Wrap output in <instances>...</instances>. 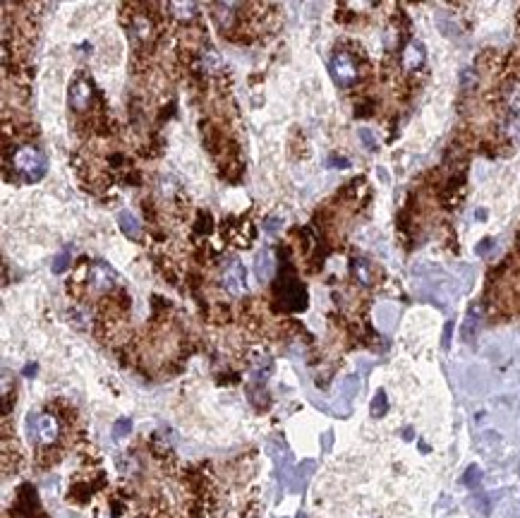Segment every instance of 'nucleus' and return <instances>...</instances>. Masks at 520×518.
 Returning a JSON list of instances; mask_svg holds the SVG:
<instances>
[{"label": "nucleus", "mask_w": 520, "mask_h": 518, "mask_svg": "<svg viewBox=\"0 0 520 518\" xmlns=\"http://www.w3.org/2000/svg\"><path fill=\"white\" fill-rule=\"evenodd\" d=\"M350 271H353V279L358 281L360 285H365V288L374 283V279H376L374 266H371L367 259H353L350 261Z\"/></svg>", "instance_id": "obj_11"}, {"label": "nucleus", "mask_w": 520, "mask_h": 518, "mask_svg": "<svg viewBox=\"0 0 520 518\" xmlns=\"http://www.w3.org/2000/svg\"><path fill=\"white\" fill-rule=\"evenodd\" d=\"M118 226H120L122 235H127L130 240H142V233H144V228H142V224L137 221V216L132 214V211L122 209L120 214H118Z\"/></svg>", "instance_id": "obj_10"}, {"label": "nucleus", "mask_w": 520, "mask_h": 518, "mask_svg": "<svg viewBox=\"0 0 520 518\" xmlns=\"http://www.w3.org/2000/svg\"><path fill=\"white\" fill-rule=\"evenodd\" d=\"M479 482H482V468H479V466H470L468 471H465V475H463V485L470 487V490H475Z\"/></svg>", "instance_id": "obj_25"}, {"label": "nucleus", "mask_w": 520, "mask_h": 518, "mask_svg": "<svg viewBox=\"0 0 520 518\" xmlns=\"http://www.w3.org/2000/svg\"><path fill=\"white\" fill-rule=\"evenodd\" d=\"M331 439H334V434L326 432L324 434V442H321V444H324V451H329V449H331Z\"/></svg>", "instance_id": "obj_37"}, {"label": "nucleus", "mask_w": 520, "mask_h": 518, "mask_svg": "<svg viewBox=\"0 0 520 518\" xmlns=\"http://www.w3.org/2000/svg\"><path fill=\"white\" fill-rule=\"evenodd\" d=\"M202 67H204L206 72H219V70H223V61H221V56L214 51V48H206V51H202Z\"/></svg>", "instance_id": "obj_20"}, {"label": "nucleus", "mask_w": 520, "mask_h": 518, "mask_svg": "<svg viewBox=\"0 0 520 518\" xmlns=\"http://www.w3.org/2000/svg\"><path fill=\"white\" fill-rule=\"evenodd\" d=\"M247 398H250V401L254 403L257 408H261V411H266V408H269V403H271L269 393L261 389V384H250V387H247Z\"/></svg>", "instance_id": "obj_18"}, {"label": "nucleus", "mask_w": 520, "mask_h": 518, "mask_svg": "<svg viewBox=\"0 0 520 518\" xmlns=\"http://www.w3.org/2000/svg\"><path fill=\"white\" fill-rule=\"evenodd\" d=\"M94 490H96V487H94L89 480H77V482H74V485L70 487V492H67V499L84 504V501H89V497L94 495Z\"/></svg>", "instance_id": "obj_15"}, {"label": "nucleus", "mask_w": 520, "mask_h": 518, "mask_svg": "<svg viewBox=\"0 0 520 518\" xmlns=\"http://www.w3.org/2000/svg\"><path fill=\"white\" fill-rule=\"evenodd\" d=\"M36 363H32V365H27V367H24L22 369V374H24V377H34V374H36Z\"/></svg>", "instance_id": "obj_36"}, {"label": "nucleus", "mask_w": 520, "mask_h": 518, "mask_svg": "<svg viewBox=\"0 0 520 518\" xmlns=\"http://www.w3.org/2000/svg\"><path fill=\"white\" fill-rule=\"evenodd\" d=\"M281 276L274 283V295L279 298L281 310L285 312H302L307 310V288L297 281L295 266L288 259V250H281Z\"/></svg>", "instance_id": "obj_1"}, {"label": "nucleus", "mask_w": 520, "mask_h": 518, "mask_svg": "<svg viewBox=\"0 0 520 518\" xmlns=\"http://www.w3.org/2000/svg\"><path fill=\"white\" fill-rule=\"evenodd\" d=\"M297 518H307V516L305 514H297Z\"/></svg>", "instance_id": "obj_40"}, {"label": "nucleus", "mask_w": 520, "mask_h": 518, "mask_svg": "<svg viewBox=\"0 0 520 518\" xmlns=\"http://www.w3.org/2000/svg\"><path fill=\"white\" fill-rule=\"evenodd\" d=\"M477 70H473V67H465L463 72H460V89L463 91H473V89H477Z\"/></svg>", "instance_id": "obj_24"}, {"label": "nucleus", "mask_w": 520, "mask_h": 518, "mask_svg": "<svg viewBox=\"0 0 520 518\" xmlns=\"http://www.w3.org/2000/svg\"><path fill=\"white\" fill-rule=\"evenodd\" d=\"M424 58H427V53H424L422 41H410L408 46L403 48V53H400V63H403V67L408 72L420 70V67L424 65Z\"/></svg>", "instance_id": "obj_9"}, {"label": "nucleus", "mask_w": 520, "mask_h": 518, "mask_svg": "<svg viewBox=\"0 0 520 518\" xmlns=\"http://www.w3.org/2000/svg\"><path fill=\"white\" fill-rule=\"evenodd\" d=\"M264 230H266L269 235H276V233L281 230V221L276 219V216H269V219L264 221Z\"/></svg>", "instance_id": "obj_31"}, {"label": "nucleus", "mask_w": 520, "mask_h": 518, "mask_svg": "<svg viewBox=\"0 0 520 518\" xmlns=\"http://www.w3.org/2000/svg\"><path fill=\"white\" fill-rule=\"evenodd\" d=\"M374 106H376V103L371 101V98H365V101H360L358 106H355V116H358V118L374 116Z\"/></svg>", "instance_id": "obj_28"}, {"label": "nucleus", "mask_w": 520, "mask_h": 518, "mask_svg": "<svg viewBox=\"0 0 520 518\" xmlns=\"http://www.w3.org/2000/svg\"><path fill=\"white\" fill-rule=\"evenodd\" d=\"M228 317H230V314H228V310L226 307H223V305H216V307H214V314H211V319H216V322H228Z\"/></svg>", "instance_id": "obj_34"}, {"label": "nucleus", "mask_w": 520, "mask_h": 518, "mask_svg": "<svg viewBox=\"0 0 520 518\" xmlns=\"http://www.w3.org/2000/svg\"><path fill=\"white\" fill-rule=\"evenodd\" d=\"M479 319H482V307H479V305H473L468 317H465V322H463V329H460L463 341H473L475 334H477V329H479Z\"/></svg>", "instance_id": "obj_14"}, {"label": "nucleus", "mask_w": 520, "mask_h": 518, "mask_svg": "<svg viewBox=\"0 0 520 518\" xmlns=\"http://www.w3.org/2000/svg\"><path fill=\"white\" fill-rule=\"evenodd\" d=\"M245 281H247V269L242 261H230L228 269L223 271V288L228 290L230 295H242L245 293Z\"/></svg>", "instance_id": "obj_7"}, {"label": "nucleus", "mask_w": 520, "mask_h": 518, "mask_svg": "<svg viewBox=\"0 0 520 518\" xmlns=\"http://www.w3.org/2000/svg\"><path fill=\"white\" fill-rule=\"evenodd\" d=\"M14 169L12 180H22V182H39L48 171V161L46 154H43L39 147L24 144L19 149L12 151V164H5V169Z\"/></svg>", "instance_id": "obj_2"}, {"label": "nucleus", "mask_w": 520, "mask_h": 518, "mask_svg": "<svg viewBox=\"0 0 520 518\" xmlns=\"http://www.w3.org/2000/svg\"><path fill=\"white\" fill-rule=\"evenodd\" d=\"M353 19H355V14H350L348 10H338V12H336V22L348 24V22H353Z\"/></svg>", "instance_id": "obj_35"}, {"label": "nucleus", "mask_w": 520, "mask_h": 518, "mask_svg": "<svg viewBox=\"0 0 520 518\" xmlns=\"http://www.w3.org/2000/svg\"><path fill=\"white\" fill-rule=\"evenodd\" d=\"M166 10H171L173 17H175L177 22H182V24H190V22H195V19L199 17V12H197L199 8H197L195 3H168Z\"/></svg>", "instance_id": "obj_13"}, {"label": "nucleus", "mask_w": 520, "mask_h": 518, "mask_svg": "<svg viewBox=\"0 0 520 518\" xmlns=\"http://www.w3.org/2000/svg\"><path fill=\"white\" fill-rule=\"evenodd\" d=\"M470 504H473V509L479 511L482 516H489V511H492V499H489L487 495H475L473 499H470Z\"/></svg>", "instance_id": "obj_26"}, {"label": "nucleus", "mask_w": 520, "mask_h": 518, "mask_svg": "<svg viewBox=\"0 0 520 518\" xmlns=\"http://www.w3.org/2000/svg\"><path fill=\"white\" fill-rule=\"evenodd\" d=\"M276 269H279V261H274V252L269 248H264L259 252V257H257V276H259V281H271Z\"/></svg>", "instance_id": "obj_12"}, {"label": "nucleus", "mask_w": 520, "mask_h": 518, "mask_svg": "<svg viewBox=\"0 0 520 518\" xmlns=\"http://www.w3.org/2000/svg\"><path fill=\"white\" fill-rule=\"evenodd\" d=\"M130 432H132L130 418H120V420H116V425H113V439H125Z\"/></svg>", "instance_id": "obj_27"}, {"label": "nucleus", "mask_w": 520, "mask_h": 518, "mask_svg": "<svg viewBox=\"0 0 520 518\" xmlns=\"http://www.w3.org/2000/svg\"><path fill=\"white\" fill-rule=\"evenodd\" d=\"M358 135H360V140H362L365 149H367V151H376V137L371 135L369 127H360Z\"/></svg>", "instance_id": "obj_29"}, {"label": "nucleus", "mask_w": 520, "mask_h": 518, "mask_svg": "<svg viewBox=\"0 0 520 518\" xmlns=\"http://www.w3.org/2000/svg\"><path fill=\"white\" fill-rule=\"evenodd\" d=\"M314 473V461H305V463H300V466L295 468V473H293V482H290V490H302L305 487V482H307V477Z\"/></svg>", "instance_id": "obj_17"}, {"label": "nucleus", "mask_w": 520, "mask_h": 518, "mask_svg": "<svg viewBox=\"0 0 520 518\" xmlns=\"http://www.w3.org/2000/svg\"><path fill=\"white\" fill-rule=\"evenodd\" d=\"M451 336H453V322H446L444 334H442V348L444 350L451 348Z\"/></svg>", "instance_id": "obj_33"}, {"label": "nucleus", "mask_w": 520, "mask_h": 518, "mask_svg": "<svg viewBox=\"0 0 520 518\" xmlns=\"http://www.w3.org/2000/svg\"><path fill=\"white\" fill-rule=\"evenodd\" d=\"M214 230V219H211L209 211H199L195 221V233L197 235H209Z\"/></svg>", "instance_id": "obj_22"}, {"label": "nucleus", "mask_w": 520, "mask_h": 518, "mask_svg": "<svg viewBox=\"0 0 520 518\" xmlns=\"http://www.w3.org/2000/svg\"><path fill=\"white\" fill-rule=\"evenodd\" d=\"M358 391H360V377L358 374H350V377H345L343 379V384H340V393H343V398H353V396H358Z\"/></svg>", "instance_id": "obj_23"}, {"label": "nucleus", "mask_w": 520, "mask_h": 518, "mask_svg": "<svg viewBox=\"0 0 520 518\" xmlns=\"http://www.w3.org/2000/svg\"><path fill=\"white\" fill-rule=\"evenodd\" d=\"M329 70H331L334 82L340 89H350L360 80V65H358V61H355V56L348 51H340V48L334 53V58H331Z\"/></svg>", "instance_id": "obj_3"}, {"label": "nucleus", "mask_w": 520, "mask_h": 518, "mask_svg": "<svg viewBox=\"0 0 520 518\" xmlns=\"http://www.w3.org/2000/svg\"><path fill=\"white\" fill-rule=\"evenodd\" d=\"M403 437H405V439H413V430H410V427H405V432H403Z\"/></svg>", "instance_id": "obj_39"}, {"label": "nucleus", "mask_w": 520, "mask_h": 518, "mask_svg": "<svg viewBox=\"0 0 520 518\" xmlns=\"http://www.w3.org/2000/svg\"><path fill=\"white\" fill-rule=\"evenodd\" d=\"M494 248H497V240H494V238H484V240H479V243H477V248H475V255H477V257H487V255L492 252Z\"/></svg>", "instance_id": "obj_30"}, {"label": "nucleus", "mask_w": 520, "mask_h": 518, "mask_svg": "<svg viewBox=\"0 0 520 518\" xmlns=\"http://www.w3.org/2000/svg\"><path fill=\"white\" fill-rule=\"evenodd\" d=\"M94 96H96V87L89 77L77 75L74 82L70 85V94H67V101H70V108L74 113H87L89 108L94 106Z\"/></svg>", "instance_id": "obj_4"}, {"label": "nucleus", "mask_w": 520, "mask_h": 518, "mask_svg": "<svg viewBox=\"0 0 520 518\" xmlns=\"http://www.w3.org/2000/svg\"><path fill=\"white\" fill-rule=\"evenodd\" d=\"M501 96L503 101H506V106L511 108L513 113H520V85L518 82H506L501 89Z\"/></svg>", "instance_id": "obj_16"}, {"label": "nucleus", "mask_w": 520, "mask_h": 518, "mask_svg": "<svg viewBox=\"0 0 520 518\" xmlns=\"http://www.w3.org/2000/svg\"><path fill=\"white\" fill-rule=\"evenodd\" d=\"M58 437H61V422H58V418L51 416V413L39 416V420H36V442L46 444V446H53V444L58 442Z\"/></svg>", "instance_id": "obj_8"}, {"label": "nucleus", "mask_w": 520, "mask_h": 518, "mask_svg": "<svg viewBox=\"0 0 520 518\" xmlns=\"http://www.w3.org/2000/svg\"><path fill=\"white\" fill-rule=\"evenodd\" d=\"M329 166H331V169H348V166H350V161L345 159V156L331 154V156H329Z\"/></svg>", "instance_id": "obj_32"}, {"label": "nucleus", "mask_w": 520, "mask_h": 518, "mask_svg": "<svg viewBox=\"0 0 520 518\" xmlns=\"http://www.w3.org/2000/svg\"><path fill=\"white\" fill-rule=\"evenodd\" d=\"M369 413H371V418H384L386 413H389V396H386L384 389H379V391L374 393L371 406H369Z\"/></svg>", "instance_id": "obj_19"}, {"label": "nucleus", "mask_w": 520, "mask_h": 518, "mask_svg": "<svg viewBox=\"0 0 520 518\" xmlns=\"http://www.w3.org/2000/svg\"><path fill=\"white\" fill-rule=\"evenodd\" d=\"M70 259H72V248H63L61 252L56 255V259H53L51 264V271L53 274H65L67 269H70Z\"/></svg>", "instance_id": "obj_21"}, {"label": "nucleus", "mask_w": 520, "mask_h": 518, "mask_svg": "<svg viewBox=\"0 0 520 518\" xmlns=\"http://www.w3.org/2000/svg\"><path fill=\"white\" fill-rule=\"evenodd\" d=\"M130 32L132 39L140 43H153L158 36V27L149 12H135L130 19Z\"/></svg>", "instance_id": "obj_6"}, {"label": "nucleus", "mask_w": 520, "mask_h": 518, "mask_svg": "<svg viewBox=\"0 0 520 518\" xmlns=\"http://www.w3.org/2000/svg\"><path fill=\"white\" fill-rule=\"evenodd\" d=\"M89 285H91V290H98V293H111L118 285V274L106 261H94L91 271H89Z\"/></svg>", "instance_id": "obj_5"}, {"label": "nucleus", "mask_w": 520, "mask_h": 518, "mask_svg": "<svg viewBox=\"0 0 520 518\" xmlns=\"http://www.w3.org/2000/svg\"><path fill=\"white\" fill-rule=\"evenodd\" d=\"M475 216H477L479 221H484V219H487V211H484V209H479V211H477V214H475Z\"/></svg>", "instance_id": "obj_38"}]
</instances>
